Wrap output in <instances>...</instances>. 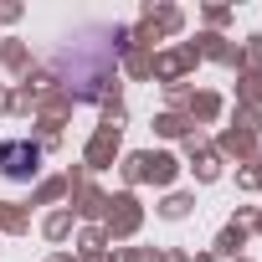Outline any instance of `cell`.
I'll return each mask as SVG.
<instances>
[{"label": "cell", "mask_w": 262, "mask_h": 262, "mask_svg": "<svg viewBox=\"0 0 262 262\" xmlns=\"http://www.w3.org/2000/svg\"><path fill=\"white\" fill-rule=\"evenodd\" d=\"M0 165H6V175H31L36 170V149L31 144H6V149H0Z\"/></svg>", "instance_id": "obj_1"}]
</instances>
